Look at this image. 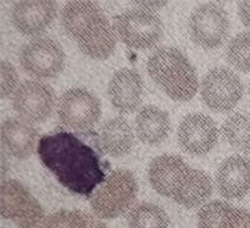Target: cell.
I'll return each mask as SVG.
<instances>
[{"label": "cell", "mask_w": 250, "mask_h": 228, "mask_svg": "<svg viewBox=\"0 0 250 228\" xmlns=\"http://www.w3.org/2000/svg\"><path fill=\"white\" fill-rule=\"evenodd\" d=\"M216 187L223 197L243 198L250 191V160L244 156H231L216 172Z\"/></svg>", "instance_id": "cell-15"}, {"label": "cell", "mask_w": 250, "mask_h": 228, "mask_svg": "<svg viewBox=\"0 0 250 228\" xmlns=\"http://www.w3.org/2000/svg\"><path fill=\"white\" fill-rule=\"evenodd\" d=\"M19 60L24 71L33 77L53 79L64 69L65 54L55 40L37 38L23 46Z\"/></svg>", "instance_id": "cell-7"}, {"label": "cell", "mask_w": 250, "mask_h": 228, "mask_svg": "<svg viewBox=\"0 0 250 228\" xmlns=\"http://www.w3.org/2000/svg\"><path fill=\"white\" fill-rule=\"evenodd\" d=\"M114 31L125 45L133 49H148L155 46L163 37L160 18L150 10L130 9L115 17Z\"/></svg>", "instance_id": "cell-5"}, {"label": "cell", "mask_w": 250, "mask_h": 228, "mask_svg": "<svg viewBox=\"0 0 250 228\" xmlns=\"http://www.w3.org/2000/svg\"><path fill=\"white\" fill-rule=\"evenodd\" d=\"M231 206L223 201H211L200 209L198 213L199 228H220L227 212Z\"/></svg>", "instance_id": "cell-25"}, {"label": "cell", "mask_w": 250, "mask_h": 228, "mask_svg": "<svg viewBox=\"0 0 250 228\" xmlns=\"http://www.w3.org/2000/svg\"><path fill=\"white\" fill-rule=\"evenodd\" d=\"M138 183L128 170H115L94 191L90 205L95 216L111 220L125 213L137 200Z\"/></svg>", "instance_id": "cell-4"}, {"label": "cell", "mask_w": 250, "mask_h": 228, "mask_svg": "<svg viewBox=\"0 0 250 228\" xmlns=\"http://www.w3.org/2000/svg\"><path fill=\"white\" fill-rule=\"evenodd\" d=\"M55 105L54 90L37 80L21 82L13 94V107L18 115L29 122H44L53 114Z\"/></svg>", "instance_id": "cell-11"}, {"label": "cell", "mask_w": 250, "mask_h": 228, "mask_svg": "<svg viewBox=\"0 0 250 228\" xmlns=\"http://www.w3.org/2000/svg\"><path fill=\"white\" fill-rule=\"evenodd\" d=\"M18 86V73L10 62L1 61L0 64V94L1 97H6L14 94Z\"/></svg>", "instance_id": "cell-26"}, {"label": "cell", "mask_w": 250, "mask_h": 228, "mask_svg": "<svg viewBox=\"0 0 250 228\" xmlns=\"http://www.w3.org/2000/svg\"><path fill=\"white\" fill-rule=\"evenodd\" d=\"M188 167L189 166L179 156H159L154 158L149 166V181L158 193L163 194L165 197H171L175 183Z\"/></svg>", "instance_id": "cell-18"}, {"label": "cell", "mask_w": 250, "mask_h": 228, "mask_svg": "<svg viewBox=\"0 0 250 228\" xmlns=\"http://www.w3.org/2000/svg\"><path fill=\"white\" fill-rule=\"evenodd\" d=\"M38 131L29 122L8 118L1 125V142L6 151L14 157L28 158L34 152Z\"/></svg>", "instance_id": "cell-17"}, {"label": "cell", "mask_w": 250, "mask_h": 228, "mask_svg": "<svg viewBox=\"0 0 250 228\" xmlns=\"http://www.w3.org/2000/svg\"><path fill=\"white\" fill-rule=\"evenodd\" d=\"M146 69L153 81L175 101H189L198 91L195 69L179 49H158L149 57Z\"/></svg>", "instance_id": "cell-3"}, {"label": "cell", "mask_w": 250, "mask_h": 228, "mask_svg": "<svg viewBox=\"0 0 250 228\" xmlns=\"http://www.w3.org/2000/svg\"><path fill=\"white\" fill-rule=\"evenodd\" d=\"M43 228H108L98 217L84 211H60L45 218Z\"/></svg>", "instance_id": "cell-21"}, {"label": "cell", "mask_w": 250, "mask_h": 228, "mask_svg": "<svg viewBox=\"0 0 250 228\" xmlns=\"http://www.w3.org/2000/svg\"><path fill=\"white\" fill-rule=\"evenodd\" d=\"M203 101L211 110L228 113L233 110L243 96V84L236 74L227 68L210 70L200 86Z\"/></svg>", "instance_id": "cell-9"}, {"label": "cell", "mask_w": 250, "mask_h": 228, "mask_svg": "<svg viewBox=\"0 0 250 228\" xmlns=\"http://www.w3.org/2000/svg\"><path fill=\"white\" fill-rule=\"evenodd\" d=\"M167 212L154 203H140L129 212V228H169Z\"/></svg>", "instance_id": "cell-22"}, {"label": "cell", "mask_w": 250, "mask_h": 228, "mask_svg": "<svg viewBox=\"0 0 250 228\" xmlns=\"http://www.w3.org/2000/svg\"><path fill=\"white\" fill-rule=\"evenodd\" d=\"M1 216L18 228H39L44 223V209L39 201L15 180L4 181L0 189Z\"/></svg>", "instance_id": "cell-6"}, {"label": "cell", "mask_w": 250, "mask_h": 228, "mask_svg": "<svg viewBox=\"0 0 250 228\" xmlns=\"http://www.w3.org/2000/svg\"><path fill=\"white\" fill-rule=\"evenodd\" d=\"M249 94H250V86H249Z\"/></svg>", "instance_id": "cell-30"}, {"label": "cell", "mask_w": 250, "mask_h": 228, "mask_svg": "<svg viewBox=\"0 0 250 228\" xmlns=\"http://www.w3.org/2000/svg\"><path fill=\"white\" fill-rule=\"evenodd\" d=\"M239 18L245 26L250 28V1L239 3Z\"/></svg>", "instance_id": "cell-28"}, {"label": "cell", "mask_w": 250, "mask_h": 228, "mask_svg": "<svg viewBox=\"0 0 250 228\" xmlns=\"http://www.w3.org/2000/svg\"><path fill=\"white\" fill-rule=\"evenodd\" d=\"M213 192L210 177L200 170L188 167L174 186L171 198L187 209L203 205Z\"/></svg>", "instance_id": "cell-16"}, {"label": "cell", "mask_w": 250, "mask_h": 228, "mask_svg": "<svg viewBox=\"0 0 250 228\" xmlns=\"http://www.w3.org/2000/svg\"><path fill=\"white\" fill-rule=\"evenodd\" d=\"M170 130V118L167 111L156 106L143 107L135 117L138 137L146 145H159Z\"/></svg>", "instance_id": "cell-20"}, {"label": "cell", "mask_w": 250, "mask_h": 228, "mask_svg": "<svg viewBox=\"0 0 250 228\" xmlns=\"http://www.w3.org/2000/svg\"><path fill=\"white\" fill-rule=\"evenodd\" d=\"M42 164L71 193L90 197L106 178L108 164L95 147L77 133L58 131L44 135L38 142Z\"/></svg>", "instance_id": "cell-1"}, {"label": "cell", "mask_w": 250, "mask_h": 228, "mask_svg": "<svg viewBox=\"0 0 250 228\" xmlns=\"http://www.w3.org/2000/svg\"><path fill=\"white\" fill-rule=\"evenodd\" d=\"M135 4H138L140 8L153 12V10H156V9L164 6L167 3L165 1H135Z\"/></svg>", "instance_id": "cell-29"}, {"label": "cell", "mask_w": 250, "mask_h": 228, "mask_svg": "<svg viewBox=\"0 0 250 228\" xmlns=\"http://www.w3.org/2000/svg\"><path fill=\"white\" fill-rule=\"evenodd\" d=\"M230 23L222 5L205 3L199 5L189 18V34L196 45L215 49L224 44L229 35Z\"/></svg>", "instance_id": "cell-8"}, {"label": "cell", "mask_w": 250, "mask_h": 228, "mask_svg": "<svg viewBox=\"0 0 250 228\" xmlns=\"http://www.w3.org/2000/svg\"><path fill=\"white\" fill-rule=\"evenodd\" d=\"M142 76L133 69H120L109 81L108 95L113 106L122 114L134 113L143 97Z\"/></svg>", "instance_id": "cell-14"}, {"label": "cell", "mask_w": 250, "mask_h": 228, "mask_svg": "<svg viewBox=\"0 0 250 228\" xmlns=\"http://www.w3.org/2000/svg\"><path fill=\"white\" fill-rule=\"evenodd\" d=\"M178 141L182 149L190 155H207L218 141V127L209 116L190 114L180 122Z\"/></svg>", "instance_id": "cell-12"}, {"label": "cell", "mask_w": 250, "mask_h": 228, "mask_svg": "<svg viewBox=\"0 0 250 228\" xmlns=\"http://www.w3.org/2000/svg\"><path fill=\"white\" fill-rule=\"evenodd\" d=\"M99 146L113 157L128 155L134 145V133L129 122L123 117H114L100 127Z\"/></svg>", "instance_id": "cell-19"}, {"label": "cell", "mask_w": 250, "mask_h": 228, "mask_svg": "<svg viewBox=\"0 0 250 228\" xmlns=\"http://www.w3.org/2000/svg\"><path fill=\"white\" fill-rule=\"evenodd\" d=\"M62 24L86 57L104 60L115 50L117 38L108 18L97 3L69 1L62 8Z\"/></svg>", "instance_id": "cell-2"}, {"label": "cell", "mask_w": 250, "mask_h": 228, "mask_svg": "<svg viewBox=\"0 0 250 228\" xmlns=\"http://www.w3.org/2000/svg\"><path fill=\"white\" fill-rule=\"evenodd\" d=\"M227 60L235 69L250 73V33L245 31L230 40L227 48Z\"/></svg>", "instance_id": "cell-24"}, {"label": "cell", "mask_w": 250, "mask_h": 228, "mask_svg": "<svg viewBox=\"0 0 250 228\" xmlns=\"http://www.w3.org/2000/svg\"><path fill=\"white\" fill-rule=\"evenodd\" d=\"M222 133L227 142L238 151L250 152V116L234 114L222 126Z\"/></svg>", "instance_id": "cell-23"}, {"label": "cell", "mask_w": 250, "mask_h": 228, "mask_svg": "<svg viewBox=\"0 0 250 228\" xmlns=\"http://www.w3.org/2000/svg\"><path fill=\"white\" fill-rule=\"evenodd\" d=\"M58 13L55 1H18L12 9V21L26 37H37L54 21Z\"/></svg>", "instance_id": "cell-13"}, {"label": "cell", "mask_w": 250, "mask_h": 228, "mask_svg": "<svg viewBox=\"0 0 250 228\" xmlns=\"http://www.w3.org/2000/svg\"><path fill=\"white\" fill-rule=\"evenodd\" d=\"M220 228H250V211L231 206Z\"/></svg>", "instance_id": "cell-27"}, {"label": "cell", "mask_w": 250, "mask_h": 228, "mask_svg": "<svg viewBox=\"0 0 250 228\" xmlns=\"http://www.w3.org/2000/svg\"><path fill=\"white\" fill-rule=\"evenodd\" d=\"M60 122L74 130H89L99 121L102 106L97 96L85 89H70L62 94L58 102Z\"/></svg>", "instance_id": "cell-10"}]
</instances>
